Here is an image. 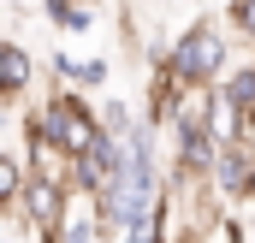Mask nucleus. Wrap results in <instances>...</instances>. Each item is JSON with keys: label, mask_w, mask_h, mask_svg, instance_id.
<instances>
[{"label": "nucleus", "mask_w": 255, "mask_h": 243, "mask_svg": "<svg viewBox=\"0 0 255 243\" xmlns=\"http://www.w3.org/2000/svg\"><path fill=\"white\" fill-rule=\"evenodd\" d=\"M220 89L232 95V107H238V113H244V124L255 130V65H238V71H232Z\"/></svg>", "instance_id": "10"}, {"label": "nucleus", "mask_w": 255, "mask_h": 243, "mask_svg": "<svg viewBox=\"0 0 255 243\" xmlns=\"http://www.w3.org/2000/svg\"><path fill=\"white\" fill-rule=\"evenodd\" d=\"M220 238H226V243H244V226H238V220H220Z\"/></svg>", "instance_id": "14"}, {"label": "nucleus", "mask_w": 255, "mask_h": 243, "mask_svg": "<svg viewBox=\"0 0 255 243\" xmlns=\"http://www.w3.org/2000/svg\"><path fill=\"white\" fill-rule=\"evenodd\" d=\"M65 214H71V184L54 178V172H30L24 202H18V214H12V220H18L24 232H36V243H60Z\"/></svg>", "instance_id": "3"}, {"label": "nucleus", "mask_w": 255, "mask_h": 243, "mask_svg": "<svg viewBox=\"0 0 255 243\" xmlns=\"http://www.w3.org/2000/svg\"><path fill=\"white\" fill-rule=\"evenodd\" d=\"M30 77H36V60H30V48L12 36V42L0 48V95H6V101H18V95L30 89Z\"/></svg>", "instance_id": "7"}, {"label": "nucleus", "mask_w": 255, "mask_h": 243, "mask_svg": "<svg viewBox=\"0 0 255 243\" xmlns=\"http://www.w3.org/2000/svg\"><path fill=\"white\" fill-rule=\"evenodd\" d=\"M24 184H30V160L24 154H0V208L6 214H18V202H24Z\"/></svg>", "instance_id": "9"}, {"label": "nucleus", "mask_w": 255, "mask_h": 243, "mask_svg": "<svg viewBox=\"0 0 255 243\" xmlns=\"http://www.w3.org/2000/svg\"><path fill=\"white\" fill-rule=\"evenodd\" d=\"M54 71H60V83H65V89H101L113 65L101 60V54H95V60H71V54H54Z\"/></svg>", "instance_id": "8"}, {"label": "nucleus", "mask_w": 255, "mask_h": 243, "mask_svg": "<svg viewBox=\"0 0 255 243\" xmlns=\"http://www.w3.org/2000/svg\"><path fill=\"white\" fill-rule=\"evenodd\" d=\"M101 124H107V136H113V142H130V136H136V113H130L125 101H107V107H101Z\"/></svg>", "instance_id": "12"}, {"label": "nucleus", "mask_w": 255, "mask_h": 243, "mask_svg": "<svg viewBox=\"0 0 255 243\" xmlns=\"http://www.w3.org/2000/svg\"><path fill=\"white\" fill-rule=\"evenodd\" d=\"M36 113H42V124H48V136L60 142L65 160H83V154H95V142L107 136V124H101V113L77 95V89H48V101H36Z\"/></svg>", "instance_id": "2"}, {"label": "nucleus", "mask_w": 255, "mask_h": 243, "mask_svg": "<svg viewBox=\"0 0 255 243\" xmlns=\"http://www.w3.org/2000/svg\"><path fill=\"white\" fill-rule=\"evenodd\" d=\"M172 71L190 83H226L232 77V36L220 18H196L190 30L172 36Z\"/></svg>", "instance_id": "1"}, {"label": "nucleus", "mask_w": 255, "mask_h": 243, "mask_svg": "<svg viewBox=\"0 0 255 243\" xmlns=\"http://www.w3.org/2000/svg\"><path fill=\"white\" fill-rule=\"evenodd\" d=\"M208 190H214L220 208L255 202V148L250 142H226V148H220V160H214V172H208Z\"/></svg>", "instance_id": "4"}, {"label": "nucleus", "mask_w": 255, "mask_h": 243, "mask_svg": "<svg viewBox=\"0 0 255 243\" xmlns=\"http://www.w3.org/2000/svg\"><path fill=\"white\" fill-rule=\"evenodd\" d=\"M220 148H226V142H220L208 124H190V119H178V124H172V160H178L190 178H208V172H214Z\"/></svg>", "instance_id": "5"}, {"label": "nucleus", "mask_w": 255, "mask_h": 243, "mask_svg": "<svg viewBox=\"0 0 255 243\" xmlns=\"http://www.w3.org/2000/svg\"><path fill=\"white\" fill-rule=\"evenodd\" d=\"M232 24L244 42H255V0H232Z\"/></svg>", "instance_id": "13"}, {"label": "nucleus", "mask_w": 255, "mask_h": 243, "mask_svg": "<svg viewBox=\"0 0 255 243\" xmlns=\"http://www.w3.org/2000/svg\"><path fill=\"white\" fill-rule=\"evenodd\" d=\"M42 12H48V18H54V24H60L65 36H83V30H89V24H95V12H89V6H83V0H42Z\"/></svg>", "instance_id": "11"}, {"label": "nucleus", "mask_w": 255, "mask_h": 243, "mask_svg": "<svg viewBox=\"0 0 255 243\" xmlns=\"http://www.w3.org/2000/svg\"><path fill=\"white\" fill-rule=\"evenodd\" d=\"M18 136H24V148H18V154L30 160V172H54V178H65V172H71V160L60 154V142L48 136V124H42V113H36V107L24 113Z\"/></svg>", "instance_id": "6"}]
</instances>
